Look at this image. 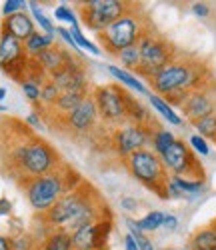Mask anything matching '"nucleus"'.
I'll list each match as a JSON object with an SVG mask.
<instances>
[{
  "label": "nucleus",
  "mask_w": 216,
  "mask_h": 250,
  "mask_svg": "<svg viewBox=\"0 0 216 250\" xmlns=\"http://www.w3.org/2000/svg\"><path fill=\"white\" fill-rule=\"evenodd\" d=\"M42 218L52 230L74 232L86 224L98 222L104 216L96 204V196H92V190L88 186H82V188L68 190L46 214H42Z\"/></svg>",
  "instance_id": "obj_1"
},
{
  "label": "nucleus",
  "mask_w": 216,
  "mask_h": 250,
  "mask_svg": "<svg viewBox=\"0 0 216 250\" xmlns=\"http://www.w3.org/2000/svg\"><path fill=\"white\" fill-rule=\"evenodd\" d=\"M212 74L208 72L206 64L198 60H190V58H174L168 66H164L160 72H156L152 78L148 80L150 88L154 94L166 98L170 94H190L198 88L210 86Z\"/></svg>",
  "instance_id": "obj_2"
},
{
  "label": "nucleus",
  "mask_w": 216,
  "mask_h": 250,
  "mask_svg": "<svg viewBox=\"0 0 216 250\" xmlns=\"http://www.w3.org/2000/svg\"><path fill=\"white\" fill-rule=\"evenodd\" d=\"M12 166L28 180L56 172L60 158L48 142L40 138H26L12 148Z\"/></svg>",
  "instance_id": "obj_3"
},
{
  "label": "nucleus",
  "mask_w": 216,
  "mask_h": 250,
  "mask_svg": "<svg viewBox=\"0 0 216 250\" xmlns=\"http://www.w3.org/2000/svg\"><path fill=\"white\" fill-rule=\"evenodd\" d=\"M124 164L134 180H138L148 190L156 192L160 198H168L166 184H168L170 174L164 168L162 158L152 148H142V150L134 152L132 156H128L124 160Z\"/></svg>",
  "instance_id": "obj_4"
},
{
  "label": "nucleus",
  "mask_w": 216,
  "mask_h": 250,
  "mask_svg": "<svg viewBox=\"0 0 216 250\" xmlns=\"http://www.w3.org/2000/svg\"><path fill=\"white\" fill-rule=\"evenodd\" d=\"M68 190H72V188L66 182V176L60 170L44 174V176L28 178L24 184V196H26L30 208L38 214H46Z\"/></svg>",
  "instance_id": "obj_5"
},
{
  "label": "nucleus",
  "mask_w": 216,
  "mask_h": 250,
  "mask_svg": "<svg viewBox=\"0 0 216 250\" xmlns=\"http://www.w3.org/2000/svg\"><path fill=\"white\" fill-rule=\"evenodd\" d=\"M146 22L142 20V16H138V12L134 8H130L124 16H120L116 22H112L104 32L98 34V40L102 48L108 54H118L120 50L138 44V40L142 38V34L146 32Z\"/></svg>",
  "instance_id": "obj_6"
},
{
  "label": "nucleus",
  "mask_w": 216,
  "mask_h": 250,
  "mask_svg": "<svg viewBox=\"0 0 216 250\" xmlns=\"http://www.w3.org/2000/svg\"><path fill=\"white\" fill-rule=\"evenodd\" d=\"M136 46L140 52V66L136 74H140L146 82L176 58V48L172 46V42L152 30H146Z\"/></svg>",
  "instance_id": "obj_7"
},
{
  "label": "nucleus",
  "mask_w": 216,
  "mask_h": 250,
  "mask_svg": "<svg viewBox=\"0 0 216 250\" xmlns=\"http://www.w3.org/2000/svg\"><path fill=\"white\" fill-rule=\"evenodd\" d=\"M92 98L96 102L98 108V116L104 124H110V126L118 128L122 124L128 122L126 118V98L128 92L124 86L120 84H102L92 88Z\"/></svg>",
  "instance_id": "obj_8"
},
{
  "label": "nucleus",
  "mask_w": 216,
  "mask_h": 250,
  "mask_svg": "<svg viewBox=\"0 0 216 250\" xmlns=\"http://www.w3.org/2000/svg\"><path fill=\"white\" fill-rule=\"evenodd\" d=\"M130 8L132 6L122 0H88V2H80L78 14L92 32L100 34Z\"/></svg>",
  "instance_id": "obj_9"
},
{
  "label": "nucleus",
  "mask_w": 216,
  "mask_h": 250,
  "mask_svg": "<svg viewBox=\"0 0 216 250\" xmlns=\"http://www.w3.org/2000/svg\"><path fill=\"white\" fill-rule=\"evenodd\" d=\"M162 164L170 176H184V178H198L204 180V168L200 160L194 156L188 142L176 138V142L160 156Z\"/></svg>",
  "instance_id": "obj_10"
},
{
  "label": "nucleus",
  "mask_w": 216,
  "mask_h": 250,
  "mask_svg": "<svg viewBox=\"0 0 216 250\" xmlns=\"http://www.w3.org/2000/svg\"><path fill=\"white\" fill-rule=\"evenodd\" d=\"M30 62L32 60L26 56L24 42L6 32H0V68L4 74L22 82L24 74H28Z\"/></svg>",
  "instance_id": "obj_11"
},
{
  "label": "nucleus",
  "mask_w": 216,
  "mask_h": 250,
  "mask_svg": "<svg viewBox=\"0 0 216 250\" xmlns=\"http://www.w3.org/2000/svg\"><path fill=\"white\" fill-rule=\"evenodd\" d=\"M152 126H142V124H132V122H126L122 126L114 128V152L126 160L128 156H132L134 152L148 148L150 146V140H152Z\"/></svg>",
  "instance_id": "obj_12"
},
{
  "label": "nucleus",
  "mask_w": 216,
  "mask_h": 250,
  "mask_svg": "<svg viewBox=\"0 0 216 250\" xmlns=\"http://www.w3.org/2000/svg\"><path fill=\"white\" fill-rule=\"evenodd\" d=\"M112 232L110 218H100L94 224H86L72 234V246L74 250H106V242Z\"/></svg>",
  "instance_id": "obj_13"
},
{
  "label": "nucleus",
  "mask_w": 216,
  "mask_h": 250,
  "mask_svg": "<svg viewBox=\"0 0 216 250\" xmlns=\"http://www.w3.org/2000/svg\"><path fill=\"white\" fill-rule=\"evenodd\" d=\"M180 112L190 122L198 120L202 116H208V114H214L216 112V88L210 84V86L190 92L184 104L180 106Z\"/></svg>",
  "instance_id": "obj_14"
},
{
  "label": "nucleus",
  "mask_w": 216,
  "mask_h": 250,
  "mask_svg": "<svg viewBox=\"0 0 216 250\" xmlns=\"http://www.w3.org/2000/svg\"><path fill=\"white\" fill-rule=\"evenodd\" d=\"M98 120H100V116H98V108H96L92 94L86 98L80 106H76L72 112L62 116V122L66 124V128H70L72 132H90L98 124Z\"/></svg>",
  "instance_id": "obj_15"
},
{
  "label": "nucleus",
  "mask_w": 216,
  "mask_h": 250,
  "mask_svg": "<svg viewBox=\"0 0 216 250\" xmlns=\"http://www.w3.org/2000/svg\"><path fill=\"white\" fill-rule=\"evenodd\" d=\"M0 32H6L14 38H18L20 42H26V40L36 32V22L34 18L24 10V12H18V14H12L8 18L2 20L0 24Z\"/></svg>",
  "instance_id": "obj_16"
},
{
  "label": "nucleus",
  "mask_w": 216,
  "mask_h": 250,
  "mask_svg": "<svg viewBox=\"0 0 216 250\" xmlns=\"http://www.w3.org/2000/svg\"><path fill=\"white\" fill-rule=\"evenodd\" d=\"M70 58H72V54H70L66 48L52 46V48L44 50L42 54H38L32 62L50 78V76H54L56 72H60L62 68H66V64L70 62Z\"/></svg>",
  "instance_id": "obj_17"
},
{
  "label": "nucleus",
  "mask_w": 216,
  "mask_h": 250,
  "mask_svg": "<svg viewBox=\"0 0 216 250\" xmlns=\"http://www.w3.org/2000/svg\"><path fill=\"white\" fill-rule=\"evenodd\" d=\"M108 74H110L120 86H124V88H132L134 92H138V94H150V90H148V86L144 84V82L134 74V72H128V70H124V68H120V66H114V64H110L108 66Z\"/></svg>",
  "instance_id": "obj_18"
},
{
  "label": "nucleus",
  "mask_w": 216,
  "mask_h": 250,
  "mask_svg": "<svg viewBox=\"0 0 216 250\" xmlns=\"http://www.w3.org/2000/svg\"><path fill=\"white\" fill-rule=\"evenodd\" d=\"M52 46H56V36L38 32V30L24 42V50H26V56H28L30 60H34L38 54H42L44 50H48V48H52Z\"/></svg>",
  "instance_id": "obj_19"
},
{
  "label": "nucleus",
  "mask_w": 216,
  "mask_h": 250,
  "mask_svg": "<svg viewBox=\"0 0 216 250\" xmlns=\"http://www.w3.org/2000/svg\"><path fill=\"white\" fill-rule=\"evenodd\" d=\"M126 118L132 124H142V126H152V116H150L148 108L140 100L128 94L126 98Z\"/></svg>",
  "instance_id": "obj_20"
},
{
  "label": "nucleus",
  "mask_w": 216,
  "mask_h": 250,
  "mask_svg": "<svg viewBox=\"0 0 216 250\" xmlns=\"http://www.w3.org/2000/svg\"><path fill=\"white\" fill-rule=\"evenodd\" d=\"M148 102H150V106H152V108H154L166 122L172 124V126H182V124H184V118L178 116L176 110L172 108L162 96H158V94H154V92H150V94H148Z\"/></svg>",
  "instance_id": "obj_21"
},
{
  "label": "nucleus",
  "mask_w": 216,
  "mask_h": 250,
  "mask_svg": "<svg viewBox=\"0 0 216 250\" xmlns=\"http://www.w3.org/2000/svg\"><path fill=\"white\" fill-rule=\"evenodd\" d=\"M90 96V92H76V90H66V92H60L56 104H54V110H58L62 116L72 112L76 106H80V104Z\"/></svg>",
  "instance_id": "obj_22"
},
{
  "label": "nucleus",
  "mask_w": 216,
  "mask_h": 250,
  "mask_svg": "<svg viewBox=\"0 0 216 250\" xmlns=\"http://www.w3.org/2000/svg\"><path fill=\"white\" fill-rule=\"evenodd\" d=\"M42 250H74L72 234L68 230H50L40 244Z\"/></svg>",
  "instance_id": "obj_23"
},
{
  "label": "nucleus",
  "mask_w": 216,
  "mask_h": 250,
  "mask_svg": "<svg viewBox=\"0 0 216 250\" xmlns=\"http://www.w3.org/2000/svg\"><path fill=\"white\" fill-rule=\"evenodd\" d=\"M190 250H216V230L212 226L198 228L190 236Z\"/></svg>",
  "instance_id": "obj_24"
},
{
  "label": "nucleus",
  "mask_w": 216,
  "mask_h": 250,
  "mask_svg": "<svg viewBox=\"0 0 216 250\" xmlns=\"http://www.w3.org/2000/svg\"><path fill=\"white\" fill-rule=\"evenodd\" d=\"M174 142H176V136H174V132H172V130H168V128H154L152 130V140H150V146H152V150L158 156H162Z\"/></svg>",
  "instance_id": "obj_25"
},
{
  "label": "nucleus",
  "mask_w": 216,
  "mask_h": 250,
  "mask_svg": "<svg viewBox=\"0 0 216 250\" xmlns=\"http://www.w3.org/2000/svg\"><path fill=\"white\" fill-rule=\"evenodd\" d=\"M190 124L194 126V130H196L198 136L216 142V112L214 114H208V116H202V118L194 120Z\"/></svg>",
  "instance_id": "obj_26"
},
{
  "label": "nucleus",
  "mask_w": 216,
  "mask_h": 250,
  "mask_svg": "<svg viewBox=\"0 0 216 250\" xmlns=\"http://www.w3.org/2000/svg\"><path fill=\"white\" fill-rule=\"evenodd\" d=\"M116 58H118V62L122 64V68L128 70V72H136L138 66H140V52H138V46L136 44L120 50L116 54Z\"/></svg>",
  "instance_id": "obj_27"
},
{
  "label": "nucleus",
  "mask_w": 216,
  "mask_h": 250,
  "mask_svg": "<svg viewBox=\"0 0 216 250\" xmlns=\"http://www.w3.org/2000/svg\"><path fill=\"white\" fill-rule=\"evenodd\" d=\"M28 8H30V16L34 18L36 26H40L44 34H52V36H56V26L52 24V20L44 14V10L40 8V4H38V2H28Z\"/></svg>",
  "instance_id": "obj_28"
},
{
  "label": "nucleus",
  "mask_w": 216,
  "mask_h": 250,
  "mask_svg": "<svg viewBox=\"0 0 216 250\" xmlns=\"http://www.w3.org/2000/svg\"><path fill=\"white\" fill-rule=\"evenodd\" d=\"M164 216H166V212H162V210H152V212H146V216H142L140 220H136L138 222V226H140V230L146 234V232H156L158 228H162V224H164Z\"/></svg>",
  "instance_id": "obj_29"
},
{
  "label": "nucleus",
  "mask_w": 216,
  "mask_h": 250,
  "mask_svg": "<svg viewBox=\"0 0 216 250\" xmlns=\"http://www.w3.org/2000/svg\"><path fill=\"white\" fill-rule=\"evenodd\" d=\"M170 180L178 186L182 194H198L204 190V180L198 178H184V176H170Z\"/></svg>",
  "instance_id": "obj_30"
},
{
  "label": "nucleus",
  "mask_w": 216,
  "mask_h": 250,
  "mask_svg": "<svg viewBox=\"0 0 216 250\" xmlns=\"http://www.w3.org/2000/svg\"><path fill=\"white\" fill-rule=\"evenodd\" d=\"M126 226H128V234H130V236L136 240V244H138V248H140V250H154L152 240H150V238L140 230V226H138V222H136V220L126 218Z\"/></svg>",
  "instance_id": "obj_31"
},
{
  "label": "nucleus",
  "mask_w": 216,
  "mask_h": 250,
  "mask_svg": "<svg viewBox=\"0 0 216 250\" xmlns=\"http://www.w3.org/2000/svg\"><path fill=\"white\" fill-rule=\"evenodd\" d=\"M58 96H60V90H58V86H56L54 82L48 78V80L44 82V84H42V88H40V102L44 104V106H50V108H54V104H56Z\"/></svg>",
  "instance_id": "obj_32"
},
{
  "label": "nucleus",
  "mask_w": 216,
  "mask_h": 250,
  "mask_svg": "<svg viewBox=\"0 0 216 250\" xmlns=\"http://www.w3.org/2000/svg\"><path fill=\"white\" fill-rule=\"evenodd\" d=\"M68 30H70V34H72V38H74V42L78 44V48H80V50H88V52H92V54H102V52H100V48L92 42V40H88V38H86V36L82 34L80 24L70 26Z\"/></svg>",
  "instance_id": "obj_33"
},
{
  "label": "nucleus",
  "mask_w": 216,
  "mask_h": 250,
  "mask_svg": "<svg viewBox=\"0 0 216 250\" xmlns=\"http://www.w3.org/2000/svg\"><path fill=\"white\" fill-rule=\"evenodd\" d=\"M54 16H56V20H60V22H66L70 26H76L78 24V14L70 6H66V4L56 6L54 8Z\"/></svg>",
  "instance_id": "obj_34"
},
{
  "label": "nucleus",
  "mask_w": 216,
  "mask_h": 250,
  "mask_svg": "<svg viewBox=\"0 0 216 250\" xmlns=\"http://www.w3.org/2000/svg\"><path fill=\"white\" fill-rule=\"evenodd\" d=\"M188 146L192 148L194 154H200V156H208V154H210V144H208V140L202 138V136H198V134H192V136L188 138Z\"/></svg>",
  "instance_id": "obj_35"
},
{
  "label": "nucleus",
  "mask_w": 216,
  "mask_h": 250,
  "mask_svg": "<svg viewBox=\"0 0 216 250\" xmlns=\"http://www.w3.org/2000/svg\"><path fill=\"white\" fill-rule=\"evenodd\" d=\"M20 88H22V92H24V96L32 102V104H38L40 102V84H36V82H32V80H28V78H24L22 82H20Z\"/></svg>",
  "instance_id": "obj_36"
},
{
  "label": "nucleus",
  "mask_w": 216,
  "mask_h": 250,
  "mask_svg": "<svg viewBox=\"0 0 216 250\" xmlns=\"http://www.w3.org/2000/svg\"><path fill=\"white\" fill-rule=\"evenodd\" d=\"M26 6H28V2H24V0H6V2L2 4V16L8 18V16H12V14L24 12Z\"/></svg>",
  "instance_id": "obj_37"
},
{
  "label": "nucleus",
  "mask_w": 216,
  "mask_h": 250,
  "mask_svg": "<svg viewBox=\"0 0 216 250\" xmlns=\"http://www.w3.org/2000/svg\"><path fill=\"white\" fill-rule=\"evenodd\" d=\"M56 34L66 42L70 48H72V52H76V54H82V50L78 48V44L74 42V38H72V34H70V30L68 28H64V26H56Z\"/></svg>",
  "instance_id": "obj_38"
},
{
  "label": "nucleus",
  "mask_w": 216,
  "mask_h": 250,
  "mask_svg": "<svg viewBox=\"0 0 216 250\" xmlns=\"http://www.w3.org/2000/svg\"><path fill=\"white\" fill-rule=\"evenodd\" d=\"M162 228H166L168 232H174L176 228H178V218H176L174 214H166V216H164V224H162Z\"/></svg>",
  "instance_id": "obj_39"
},
{
  "label": "nucleus",
  "mask_w": 216,
  "mask_h": 250,
  "mask_svg": "<svg viewBox=\"0 0 216 250\" xmlns=\"http://www.w3.org/2000/svg\"><path fill=\"white\" fill-rule=\"evenodd\" d=\"M192 12L196 14L198 18H206V16L210 14V8H208V4H202V2H194V4H192Z\"/></svg>",
  "instance_id": "obj_40"
},
{
  "label": "nucleus",
  "mask_w": 216,
  "mask_h": 250,
  "mask_svg": "<svg viewBox=\"0 0 216 250\" xmlns=\"http://www.w3.org/2000/svg\"><path fill=\"white\" fill-rule=\"evenodd\" d=\"M0 250H14V238L0 234Z\"/></svg>",
  "instance_id": "obj_41"
},
{
  "label": "nucleus",
  "mask_w": 216,
  "mask_h": 250,
  "mask_svg": "<svg viewBox=\"0 0 216 250\" xmlns=\"http://www.w3.org/2000/svg\"><path fill=\"white\" fill-rule=\"evenodd\" d=\"M12 212V202L8 198H0V216H6Z\"/></svg>",
  "instance_id": "obj_42"
},
{
  "label": "nucleus",
  "mask_w": 216,
  "mask_h": 250,
  "mask_svg": "<svg viewBox=\"0 0 216 250\" xmlns=\"http://www.w3.org/2000/svg\"><path fill=\"white\" fill-rule=\"evenodd\" d=\"M124 250H140L138 248V244H136V240L126 232V236H124Z\"/></svg>",
  "instance_id": "obj_43"
},
{
  "label": "nucleus",
  "mask_w": 216,
  "mask_h": 250,
  "mask_svg": "<svg viewBox=\"0 0 216 250\" xmlns=\"http://www.w3.org/2000/svg\"><path fill=\"white\" fill-rule=\"evenodd\" d=\"M26 124H30V126H34V128H40V126H42V122H40V118H38L36 112H30V114L26 116Z\"/></svg>",
  "instance_id": "obj_44"
},
{
  "label": "nucleus",
  "mask_w": 216,
  "mask_h": 250,
  "mask_svg": "<svg viewBox=\"0 0 216 250\" xmlns=\"http://www.w3.org/2000/svg\"><path fill=\"white\" fill-rule=\"evenodd\" d=\"M122 206L126 208V210H130V212H132L134 208L138 206V202H136L134 198H122Z\"/></svg>",
  "instance_id": "obj_45"
},
{
  "label": "nucleus",
  "mask_w": 216,
  "mask_h": 250,
  "mask_svg": "<svg viewBox=\"0 0 216 250\" xmlns=\"http://www.w3.org/2000/svg\"><path fill=\"white\" fill-rule=\"evenodd\" d=\"M6 98V88H0V102Z\"/></svg>",
  "instance_id": "obj_46"
},
{
  "label": "nucleus",
  "mask_w": 216,
  "mask_h": 250,
  "mask_svg": "<svg viewBox=\"0 0 216 250\" xmlns=\"http://www.w3.org/2000/svg\"><path fill=\"white\" fill-rule=\"evenodd\" d=\"M0 112H6V106H2V104H0Z\"/></svg>",
  "instance_id": "obj_47"
},
{
  "label": "nucleus",
  "mask_w": 216,
  "mask_h": 250,
  "mask_svg": "<svg viewBox=\"0 0 216 250\" xmlns=\"http://www.w3.org/2000/svg\"><path fill=\"white\" fill-rule=\"evenodd\" d=\"M210 226H212V228H214V230H216V220H214V222H212V224H210Z\"/></svg>",
  "instance_id": "obj_48"
},
{
  "label": "nucleus",
  "mask_w": 216,
  "mask_h": 250,
  "mask_svg": "<svg viewBox=\"0 0 216 250\" xmlns=\"http://www.w3.org/2000/svg\"><path fill=\"white\" fill-rule=\"evenodd\" d=\"M34 250H42V248H40V246H36V248H34Z\"/></svg>",
  "instance_id": "obj_49"
}]
</instances>
